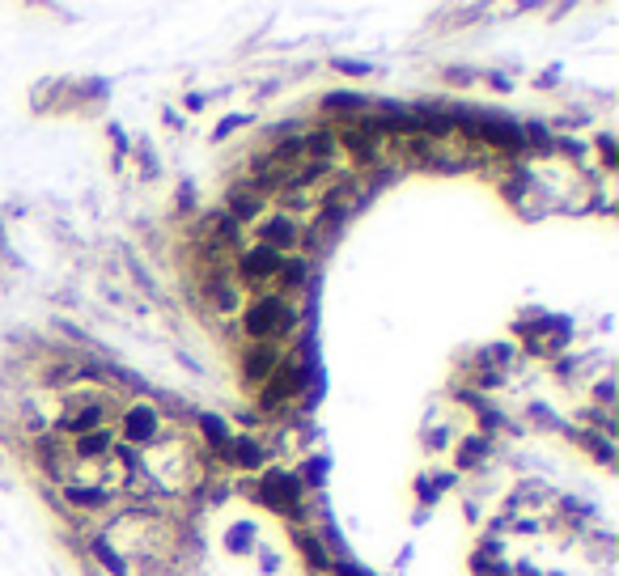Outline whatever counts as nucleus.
I'll list each match as a JSON object with an SVG mask.
<instances>
[{
  "instance_id": "1",
  "label": "nucleus",
  "mask_w": 619,
  "mask_h": 576,
  "mask_svg": "<svg viewBox=\"0 0 619 576\" xmlns=\"http://www.w3.org/2000/svg\"><path fill=\"white\" fill-rule=\"evenodd\" d=\"M60 428H64L72 441H77V436H85V433H98V428H106V398H102V390L77 394V398L69 403V411H64Z\"/></svg>"
},
{
  "instance_id": "2",
  "label": "nucleus",
  "mask_w": 619,
  "mask_h": 576,
  "mask_svg": "<svg viewBox=\"0 0 619 576\" xmlns=\"http://www.w3.org/2000/svg\"><path fill=\"white\" fill-rule=\"evenodd\" d=\"M289 331V306L281 297H259L251 309H246V335L254 339H272Z\"/></svg>"
},
{
  "instance_id": "3",
  "label": "nucleus",
  "mask_w": 619,
  "mask_h": 576,
  "mask_svg": "<svg viewBox=\"0 0 619 576\" xmlns=\"http://www.w3.org/2000/svg\"><path fill=\"white\" fill-rule=\"evenodd\" d=\"M119 433H124L127 445H149L162 433V420H157V411L149 403H132L124 411V420H119Z\"/></svg>"
},
{
  "instance_id": "4",
  "label": "nucleus",
  "mask_w": 619,
  "mask_h": 576,
  "mask_svg": "<svg viewBox=\"0 0 619 576\" xmlns=\"http://www.w3.org/2000/svg\"><path fill=\"white\" fill-rule=\"evenodd\" d=\"M297 238H301V233H297V221H293V216H268V221L259 225V242H263L268 251H276V254H281V251H293Z\"/></svg>"
},
{
  "instance_id": "5",
  "label": "nucleus",
  "mask_w": 619,
  "mask_h": 576,
  "mask_svg": "<svg viewBox=\"0 0 619 576\" xmlns=\"http://www.w3.org/2000/svg\"><path fill=\"white\" fill-rule=\"evenodd\" d=\"M284 268H289V259H281V254L268 251V246L242 254V276H251V280H272V276H284Z\"/></svg>"
},
{
  "instance_id": "6",
  "label": "nucleus",
  "mask_w": 619,
  "mask_h": 576,
  "mask_svg": "<svg viewBox=\"0 0 619 576\" xmlns=\"http://www.w3.org/2000/svg\"><path fill=\"white\" fill-rule=\"evenodd\" d=\"M263 500L276 513H297V483L289 475H268L263 479Z\"/></svg>"
},
{
  "instance_id": "7",
  "label": "nucleus",
  "mask_w": 619,
  "mask_h": 576,
  "mask_svg": "<svg viewBox=\"0 0 619 576\" xmlns=\"http://www.w3.org/2000/svg\"><path fill=\"white\" fill-rule=\"evenodd\" d=\"M276 365H281V352L272 348V343H259V348L246 352V361H242V373L251 381H263L268 373H276Z\"/></svg>"
},
{
  "instance_id": "8",
  "label": "nucleus",
  "mask_w": 619,
  "mask_h": 576,
  "mask_svg": "<svg viewBox=\"0 0 619 576\" xmlns=\"http://www.w3.org/2000/svg\"><path fill=\"white\" fill-rule=\"evenodd\" d=\"M221 453H226L234 466H254L259 462V445H254V441H226Z\"/></svg>"
},
{
  "instance_id": "9",
  "label": "nucleus",
  "mask_w": 619,
  "mask_h": 576,
  "mask_svg": "<svg viewBox=\"0 0 619 576\" xmlns=\"http://www.w3.org/2000/svg\"><path fill=\"white\" fill-rule=\"evenodd\" d=\"M259 208H263V191H254V187H238V191H234V216L246 221V216H254Z\"/></svg>"
},
{
  "instance_id": "10",
  "label": "nucleus",
  "mask_w": 619,
  "mask_h": 576,
  "mask_svg": "<svg viewBox=\"0 0 619 576\" xmlns=\"http://www.w3.org/2000/svg\"><path fill=\"white\" fill-rule=\"evenodd\" d=\"M293 373H289V378H276V381H272V386H268V403H272V407H276V403H281V398H289V390H293Z\"/></svg>"
}]
</instances>
